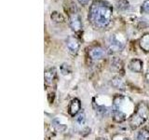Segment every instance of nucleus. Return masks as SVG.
I'll use <instances>...</instances> for the list:
<instances>
[{"label":"nucleus","instance_id":"f257e3e1","mask_svg":"<svg viewBox=\"0 0 149 140\" xmlns=\"http://www.w3.org/2000/svg\"><path fill=\"white\" fill-rule=\"evenodd\" d=\"M111 5L104 0H94L88 9V22L98 29H104L108 26L112 19Z\"/></svg>","mask_w":149,"mask_h":140},{"label":"nucleus","instance_id":"f03ea898","mask_svg":"<svg viewBox=\"0 0 149 140\" xmlns=\"http://www.w3.org/2000/svg\"><path fill=\"white\" fill-rule=\"evenodd\" d=\"M147 119V109L143 104H140L136 111L132 116L130 120V125L132 129H137L139 126H141Z\"/></svg>","mask_w":149,"mask_h":140},{"label":"nucleus","instance_id":"7ed1b4c3","mask_svg":"<svg viewBox=\"0 0 149 140\" xmlns=\"http://www.w3.org/2000/svg\"><path fill=\"white\" fill-rule=\"evenodd\" d=\"M105 54H106L105 50L101 46H94L88 50V56H90V58L91 60L94 61H98L104 58Z\"/></svg>","mask_w":149,"mask_h":140},{"label":"nucleus","instance_id":"20e7f679","mask_svg":"<svg viewBox=\"0 0 149 140\" xmlns=\"http://www.w3.org/2000/svg\"><path fill=\"white\" fill-rule=\"evenodd\" d=\"M66 47L69 52L74 55L77 53L79 47H80V43H79V40L76 36H69L66 40Z\"/></svg>","mask_w":149,"mask_h":140},{"label":"nucleus","instance_id":"39448f33","mask_svg":"<svg viewBox=\"0 0 149 140\" xmlns=\"http://www.w3.org/2000/svg\"><path fill=\"white\" fill-rule=\"evenodd\" d=\"M69 24L71 29L74 32H79L82 28V23H81V19L77 14L74 13L70 16V20H69Z\"/></svg>","mask_w":149,"mask_h":140},{"label":"nucleus","instance_id":"423d86ee","mask_svg":"<svg viewBox=\"0 0 149 140\" xmlns=\"http://www.w3.org/2000/svg\"><path fill=\"white\" fill-rule=\"evenodd\" d=\"M108 49L112 52H118V51H121L124 49V44L122 42H120L115 36H113L110 38Z\"/></svg>","mask_w":149,"mask_h":140},{"label":"nucleus","instance_id":"0eeeda50","mask_svg":"<svg viewBox=\"0 0 149 140\" xmlns=\"http://www.w3.org/2000/svg\"><path fill=\"white\" fill-rule=\"evenodd\" d=\"M81 110V103L77 98H74L70 102L68 106V112L72 117H76Z\"/></svg>","mask_w":149,"mask_h":140},{"label":"nucleus","instance_id":"6e6552de","mask_svg":"<svg viewBox=\"0 0 149 140\" xmlns=\"http://www.w3.org/2000/svg\"><path fill=\"white\" fill-rule=\"evenodd\" d=\"M56 76H57V72H56V69L54 67L47 69L44 74V78H45V82L48 84V85H50L52 84L53 81L55 80Z\"/></svg>","mask_w":149,"mask_h":140},{"label":"nucleus","instance_id":"1a4fd4ad","mask_svg":"<svg viewBox=\"0 0 149 140\" xmlns=\"http://www.w3.org/2000/svg\"><path fill=\"white\" fill-rule=\"evenodd\" d=\"M129 68L132 72L140 73L143 70V62L140 59H132L129 64Z\"/></svg>","mask_w":149,"mask_h":140},{"label":"nucleus","instance_id":"9d476101","mask_svg":"<svg viewBox=\"0 0 149 140\" xmlns=\"http://www.w3.org/2000/svg\"><path fill=\"white\" fill-rule=\"evenodd\" d=\"M111 85L114 88L118 89V90H121V91H125V89H126V84L124 80L118 76L114 77L111 79Z\"/></svg>","mask_w":149,"mask_h":140},{"label":"nucleus","instance_id":"9b49d317","mask_svg":"<svg viewBox=\"0 0 149 140\" xmlns=\"http://www.w3.org/2000/svg\"><path fill=\"white\" fill-rule=\"evenodd\" d=\"M140 48L143 50L148 52L149 51V34H144L139 41Z\"/></svg>","mask_w":149,"mask_h":140},{"label":"nucleus","instance_id":"f8f14e48","mask_svg":"<svg viewBox=\"0 0 149 140\" xmlns=\"http://www.w3.org/2000/svg\"><path fill=\"white\" fill-rule=\"evenodd\" d=\"M137 140H149V130L142 128L137 134Z\"/></svg>","mask_w":149,"mask_h":140},{"label":"nucleus","instance_id":"ddd939ff","mask_svg":"<svg viewBox=\"0 0 149 140\" xmlns=\"http://www.w3.org/2000/svg\"><path fill=\"white\" fill-rule=\"evenodd\" d=\"M86 120V115L83 111H80L79 113L76 116V121L78 124H84Z\"/></svg>","mask_w":149,"mask_h":140},{"label":"nucleus","instance_id":"4468645a","mask_svg":"<svg viewBox=\"0 0 149 140\" xmlns=\"http://www.w3.org/2000/svg\"><path fill=\"white\" fill-rule=\"evenodd\" d=\"M61 72L63 75H68L71 72V68H70L68 64H63L61 65Z\"/></svg>","mask_w":149,"mask_h":140},{"label":"nucleus","instance_id":"2eb2a0df","mask_svg":"<svg viewBox=\"0 0 149 140\" xmlns=\"http://www.w3.org/2000/svg\"><path fill=\"white\" fill-rule=\"evenodd\" d=\"M51 19H52L54 22H63V17L58 12H53L52 14H51Z\"/></svg>","mask_w":149,"mask_h":140},{"label":"nucleus","instance_id":"dca6fc26","mask_svg":"<svg viewBox=\"0 0 149 140\" xmlns=\"http://www.w3.org/2000/svg\"><path fill=\"white\" fill-rule=\"evenodd\" d=\"M141 10L144 13H149V0H146L141 7Z\"/></svg>","mask_w":149,"mask_h":140},{"label":"nucleus","instance_id":"f3484780","mask_svg":"<svg viewBox=\"0 0 149 140\" xmlns=\"http://www.w3.org/2000/svg\"><path fill=\"white\" fill-rule=\"evenodd\" d=\"M77 1L79 2V4H81L82 6H84V5H87L90 2V0H77Z\"/></svg>","mask_w":149,"mask_h":140},{"label":"nucleus","instance_id":"a211bd4d","mask_svg":"<svg viewBox=\"0 0 149 140\" xmlns=\"http://www.w3.org/2000/svg\"><path fill=\"white\" fill-rule=\"evenodd\" d=\"M146 81L149 83V69H148V71H147V73L146 75Z\"/></svg>","mask_w":149,"mask_h":140},{"label":"nucleus","instance_id":"6ab92c4d","mask_svg":"<svg viewBox=\"0 0 149 140\" xmlns=\"http://www.w3.org/2000/svg\"><path fill=\"white\" fill-rule=\"evenodd\" d=\"M96 140H107V139L104 137H98V138H96Z\"/></svg>","mask_w":149,"mask_h":140},{"label":"nucleus","instance_id":"aec40b11","mask_svg":"<svg viewBox=\"0 0 149 140\" xmlns=\"http://www.w3.org/2000/svg\"><path fill=\"white\" fill-rule=\"evenodd\" d=\"M124 140H129V139H124Z\"/></svg>","mask_w":149,"mask_h":140}]
</instances>
